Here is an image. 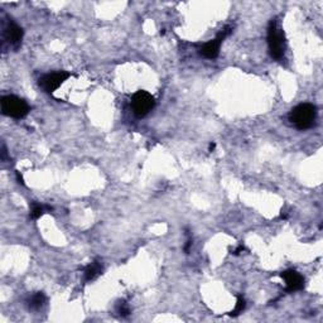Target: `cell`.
Masks as SVG:
<instances>
[{
    "label": "cell",
    "instance_id": "1",
    "mask_svg": "<svg viewBox=\"0 0 323 323\" xmlns=\"http://www.w3.org/2000/svg\"><path fill=\"white\" fill-rule=\"evenodd\" d=\"M317 117V108L313 104H300L289 113L290 123L300 130H305L313 126Z\"/></svg>",
    "mask_w": 323,
    "mask_h": 323
},
{
    "label": "cell",
    "instance_id": "2",
    "mask_svg": "<svg viewBox=\"0 0 323 323\" xmlns=\"http://www.w3.org/2000/svg\"><path fill=\"white\" fill-rule=\"evenodd\" d=\"M1 114L13 119H23L30 111L29 105L15 95H6L0 100Z\"/></svg>",
    "mask_w": 323,
    "mask_h": 323
},
{
    "label": "cell",
    "instance_id": "3",
    "mask_svg": "<svg viewBox=\"0 0 323 323\" xmlns=\"http://www.w3.org/2000/svg\"><path fill=\"white\" fill-rule=\"evenodd\" d=\"M268 46H269V53L272 58L280 61L284 57L285 41L284 33L277 27V22L272 21L268 28Z\"/></svg>",
    "mask_w": 323,
    "mask_h": 323
},
{
    "label": "cell",
    "instance_id": "4",
    "mask_svg": "<svg viewBox=\"0 0 323 323\" xmlns=\"http://www.w3.org/2000/svg\"><path fill=\"white\" fill-rule=\"evenodd\" d=\"M23 34V29L15 22H13L12 19L6 21L3 24V30H1V38H3L1 48L5 49V47H9L17 51L22 45Z\"/></svg>",
    "mask_w": 323,
    "mask_h": 323
},
{
    "label": "cell",
    "instance_id": "5",
    "mask_svg": "<svg viewBox=\"0 0 323 323\" xmlns=\"http://www.w3.org/2000/svg\"><path fill=\"white\" fill-rule=\"evenodd\" d=\"M154 106H156L154 96H153L152 93L148 92V91L140 90L138 91V92H135L134 96H133L132 108L135 116L138 117L147 116L150 111L153 110Z\"/></svg>",
    "mask_w": 323,
    "mask_h": 323
},
{
    "label": "cell",
    "instance_id": "6",
    "mask_svg": "<svg viewBox=\"0 0 323 323\" xmlns=\"http://www.w3.org/2000/svg\"><path fill=\"white\" fill-rule=\"evenodd\" d=\"M71 77V73L67 71H57L47 73L39 80V86L47 93H53L58 87Z\"/></svg>",
    "mask_w": 323,
    "mask_h": 323
},
{
    "label": "cell",
    "instance_id": "7",
    "mask_svg": "<svg viewBox=\"0 0 323 323\" xmlns=\"http://www.w3.org/2000/svg\"><path fill=\"white\" fill-rule=\"evenodd\" d=\"M231 32H232V28L225 27L215 39L205 43V45L200 48L201 56H204L205 58H208V60H215V58H217V56H219L220 53V47H221L222 41H224Z\"/></svg>",
    "mask_w": 323,
    "mask_h": 323
},
{
    "label": "cell",
    "instance_id": "8",
    "mask_svg": "<svg viewBox=\"0 0 323 323\" xmlns=\"http://www.w3.org/2000/svg\"><path fill=\"white\" fill-rule=\"evenodd\" d=\"M280 277L284 279L288 292H297V290H302L304 288V278L296 270H285L281 273Z\"/></svg>",
    "mask_w": 323,
    "mask_h": 323
},
{
    "label": "cell",
    "instance_id": "9",
    "mask_svg": "<svg viewBox=\"0 0 323 323\" xmlns=\"http://www.w3.org/2000/svg\"><path fill=\"white\" fill-rule=\"evenodd\" d=\"M102 272H104V266H102V263L100 260H95L92 261L91 264L85 268L84 270V277L85 280L86 281H91L93 279H96L99 276H101Z\"/></svg>",
    "mask_w": 323,
    "mask_h": 323
},
{
    "label": "cell",
    "instance_id": "10",
    "mask_svg": "<svg viewBox=\"0 0 323 323\" xmlns=\"http://www.w3.org/2000/svg\"><path fill=\"white\" fill-rule=\"evenodd\" d=\"M46 303V296L42 292H36L34 294L29 297V300H27L28 308L30 311H38L39 308H42Z\"/></svg>",
    "mask_w": 323,
    "mask_h": 323
},
{
    "label": "cell",
    "instance_id": "11",
    "mask_svg": "<svg viewBox=\"0 0 323 323\" xmlns=\"http://www.w3.org/2000/svg\"><path fill=\"white\" fill-rule=\"evenodd\" d=\"M46 211H52V207L49 206H45V205H39L33 202L32 206H30V219L37 220L39 219Z\"/></svg>",
    "mask_w": 323,
    "mask_h": 323
},
{
    "label": "cell",
    "instance_id": "12",
    "mask_svg": "<svg viewBox=\"0 0 323 323\" xmlns=\"http://www.w3.org/2000/svg\"><path fill=\"white\" fill-rule=\"evenodd\" d=\"M116 313L119 314L120 317H128L129 314L132 313L130 307H129V304L125 300H119L116 303Z\"/></svg>",
    "mask_w": 323,
    "mask_h": 323
},
{
    "label": "cell",
    "instance_id": "13",
    "mask_svg": "<svg viewBox=\"0 0 323 323\" xmlns=\"http://www.w3.org/2000/svg\"><path fill=\"white\" fill-rule=\"evenodd\" d=\"M246 307V302H245V298L241 296L237 297V302H236V305H235V308H233L232 312H230V316H232V317H236V316H239L240 313H242V311L245 309Z\"/></svg>",
    "mask_w": 323,
    "mask_h": 323
},
{
    "label": "cell",
    "instance_id": "14",
    "mask_svg": "<svg viewBox=\"0 0 323 323\" xmlns=\"http://www.w3.org/2000/svg\"><path fill=\"white\" fill-rule=\"evenodd\" d=\"M192 242H193V241H192L191 237H188V240H187V241H185V254H188L189 250H191Z\"/></svg>",
    "mask_w": 323,
    "mask_h": 323
},
{
    "label": "cell",
    "instance_id": "15",
    "mask_svg": "<svg viewBox=\"0 0 323 323\" xmlns=\"http://www.w3.org/2000/svg\"><path fill=\"white\" fill-rule=\"evenodd\" d=\"M244 250H245V248H244V246H242V245H240L239 248H237L236 250H235V252H233V254H235V255H239L240 253H242V252H244Z\"/></svg>",
    "mask_w": 323,
    "mask_h": 323
},
{
    "label": "cell",
    "instance_id": "16",
    "mask_svg": "<svg viewBox=\"0 0 323 323\" xmlns=\"http://www.w3.org/2000/svg\"><path fill=\"white\" fill-rule=\"evenodd\" d=\"M17 180H18V183H21V185H24V180H23V177H22L21 174H19V172H17Z\"/></svg>",
    "mask_w": 323,
    "mask_h": 323
},
{
    "label": "cell",
    "instance_id": "17",
    "mask_svg": "<svg viewBox=\"0 0 323 323\" xmlns=\"http://www.w3.org/2000/svg\"><path fill=\"white\" fill-rule=\"evenodd\" d=\"M215 148H216V144L215 143L209 144V152H213V150H215Z\"/></svg>",
    "mask_w": 323,
    "mask_h": 323
}]
</instances>
